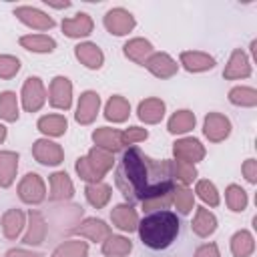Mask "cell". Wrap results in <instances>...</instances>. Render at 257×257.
<instances>
[{"label":"cell","mask_w":257,"mask_h":257,"mask_svg":"<svg viewBox=\"0 0 257 257\" xmlns=\"http://www.w3.org/2000/svg\"><path fill=\"white\" fill-rule=\"evenodd\" d=\"M92 141L96 143L98 149H104L108 153H114L118 151L122 145H120V131L116 128H108V126H100L92 133Z\"/></svg>","instance_id":"obj_17"},{"label":"cell","mask_w":257,"mask_h":257,"mask_svg":"<svg viewBox=\"0 0 257 257\" xmlns=\"http://www.w3.org/2000/svg\"><path fill=\"white\" fill-rule=\"evenodd\" d=\"M116 187L128 201H147L173 191L169 161H157L141 149L131 147L116 171Z\"/></svg>","instance_id":"obj_1"},{"label":"cell","mask_w":257,"mask_h":257,"mask_svg":"<svg viewBox=\"0 0 257 257\" xmlns=\"http://www.w3.org/2000/svg\"><path fill=\"white\" fill-rule=\"evenodd\" d=\"M203 133L205 137L211 141V143H221L225 141L229 135H231V122L225 114H219V112H209L205 116V126H203Z\"/></svg>","instance_id":"obj_4"},{"label":"cell","mask_w":257,"mask_h":257,"mask_svg":"<svg viewBox=\"0 0 257 257\" xmlns=\"http://www.w3.org/2000/svg\"><path fill=\"white\" fill-rule=\"evenodd\" d=\"M20 44L26 48V50H32V52H52L56 42L46 36V34H28V36H22L20 38Z\"/></svg>","instance_id":"obj_28"},{"label":"cell","mask_w":257,"mask_h":257,"mask_svg":"<svg viewBox=\"0 0 257 257\" xmlns=\"http://www.w3.org/2000/svg\"><path fill=\"white\" fill-rule=\"evenodd\" d=\"M195 257H219V249H217L215 243H205L197 249Z\"/></svg>","instance_id":"obj_46"},{"label":"cell","mask_w":257,"mask_h":257,"mask_svg":"<svg viewBox=\"0 0 257 257\" xmlns=\"http://www.w3.org/2000/svg\"><path fill=\"white\" fill-rule=\"evenodd\" d=\"M145 66L159 78H169L177 72V62L165 54V52H157V54H151L147 60H145Z\"/></svg>","instance_id":"obj_11"},{"label":"cell","mask_w":257,"mask_h":257,"mask_svg":"<svg viewBox=\"0 0 257 257\" xmlns=\"http://www.w3.org/2000/svg\"><path fill=\"white\" fill-rule=\"evenodd\" d=\"M169 167H171V177H175L183 185L195 181V177H197L195 165H189V163H183V161H169Z\"/></svg>","instance_id":"obj_36"},{"label":"cell","mask_w":257,"mask_h":257,"mask_svg":"<svg viewBox=\"0 0 257 257\" xmlns=\"http://www.w3.org/2000/svg\"><path fill=\"white\" fill-rule=\"evenodd\" d=\"M74 54H76V58H78L86 68H100V66H102V60H104L100 48H98L96 44H92V42L78 44V46L74 48Z\"/></svg>","instance_id":"obj_18"},{"label":"cell","mask_w":257,"mask_h":257,"mask_svg":"<svg viewBox=\"0 0 257 257\" xmlns=\"http://www.w3.org/2000/svg\"><path fill=\"white\" fill-rule=\"evenodd\" d=\"M76 233L88 237L90 241H102L104 237H108L110 229L100 219H86L84 223H80V227H76Z\"/></svg>","instance_id":"obj_24"},{"label":"cell","mask_w":257,"mask_h":257,"mask_svg":"<svg viewBox=\"0 0 257 257\" xmlns=\"http://www.w3.org/2000/svg\"><path fill=\"white\" fill-rule=\"evenodd\" d=\"M76 171H78V175H80V179H84V181H90V183H98L100 179H102V175L92 167V163L88 161V157H82V159H78V163H76Z\"/></svg>","instance_id":"obj_41"},{"label":"cell","mask_w":257,"mask_h":257,"mask_svg":"<svg viewBox=\"0 0 257 257\" xmlns=\"http://www.w3.org/2000/svg\"><path fill=\"white\" fill-rule=\"evenodd\" d=\"M131 249H133V243L124 237H118V235H110L102 243V253L108 257H122V255L131 253Z\"/></svg>","instance_id":"obj_32"},{"label":"cell","mask_w":257,"mask_h":257,"mask_svg":"<svg viewBox=\"0 0 257 257\" xmlns=\"http://www.w3.org/2000/svg\"><path fill=\"white\" fill-rule=\"evenodd\" d=\"M181 64L189 72H203V70H211L215 66V58L209 56L207 52L189 50V52H183L181 54Z\"/></svg>","instance_id":"obj_14"},{"label":"cell","mask_w":257,"mask_h":257,"mask_svg":"<svg viewBox=\"0 0 257 257\" xmlns=\"http://www.w3.org/2000/svg\"><path fill=\"white\" fill-rule=\"evenodd\" d=\"M20 70V60L10 56V54H2L0 56V78H12L16 76V72Z\"/></svg>","instance_id":"obj_43"},{"label":"cell","mask_w":257,"mask_h":257,"mask_svg":"<svg viewBox=\"0 0 257 257\" xmlns=\"http://www.w3.org/2000/svg\"><path fill=\"white\" fill-rule=\"evenodd\" d=\"M4 139H6V128H4L2 124H0V143H2Z\"/></svg>","instance_id":"obj_48"},{"label":"cell","mask_w":257,"mask_h":257,"mask_svg":"<svg viewBox=\"0 0 257 257\" xmlns=\"http://www.w3.org/2000/svg\"><path fill=\"white\" fill-rule=\"evenodd\" d=\"M197 193L211 207H217L219 205V193H217V189H215V185L211 181H199L197 183Z\"/></svg>","instance_id":"obj_42"},{"label":"cell","mask_w":257,"mask_h":257,"mask_svg":"<svg viewBox=\"0 0 257 257\" xmlns=\"http://www.w3.org/2000/svg\"><path fill=\"white\" fill-rule=\"evenodd\" d=\"M86 253H88V247L84 241H66L58 245L52 257H86Z\"/></svg>","instance_id":"obj_39"},{"label":"cell","mask_w":257,"mask_h":257,"mask_svg":"<svg viewBox=\"0 0 257 257\" xmlns=\"http://www.w3.org/2000/svg\"><path fill=\"white\" fill-rule=\"evenodd\" d=\"M24 227V215L18 209H10L4 217H2V231L8 239H16V235L22 231Z\"/></svg>","instance_id":"obj_30"},{"label":"cell","mask_w":257,"mask_h":257,"mask_svg":"<svg viewBox=\"0 0 257 257\" xmlns=\"http://www.w3.org/2000/svg\"><path fill=\"white\" fill-rule=\"evenodd\" d=\"M173 153H175L177 161H183V163H189V165H195L197 161H201L205 157L203 145L193 137L177 141L175 147H173Z\"/></svg>","instance_id":"obj_7"},{"label":"cell","mask_w":257,"mask_h":257,"mask_svg":"<svg viewBox=\"0 0 257 257\" xmlns=\"http://www.w3.org/2000/svg\"><path fill=\"white\" fill-rule=\"evenodd\" d=\"M110 219L112 223L122 229V231H135L139 227V217H137V211L131 207V205H116L112 211H110Z\"/></svg>","instance_id":"obj_16"},{"label":"cell","mask_w":257,"mask_h":257,"mask_svg":"<svg viewBox=\"0 0 257 257\" xmlns=\"http://www.w3.org/2000/svg\"><path fill=\"white\" fill-rule=\"evenodd\" d=\"M88 157V161L92 163V167L100 173V175H104L110 167H112V155L108 153V151H104V149H98V147H94V149H90V153L86 155Z\"/></svg>","instance_id":"obj_37"},{"label":"cell","mask_w":257,"mask_h":257,"mask_svg":"<svg viewBox=\"0 0 257 257\" xmlns=\"http://www.w3.org/2000/svg\"><path fill=\"white\" fill-rule=\"evenodd\" d=\"M143 245L151 249H167L179 235V219L173 211H155L139 223Z\"/></svg>","instance_id":"obj_2"},{"label":"cell","mask_w":257,"mask_h":257,"mask_svg":"<svg viewBox=\"0 0 257 257\" xmlns=\"http://www.w3.org/2000/svg\"><path fill=\"white\" fill-rule=\"evenodd\" d=\"M249 74H251V64H249L247 54L243 50H239V48L233 50V54L229 58V64L223 70V76L235 80V78H247Z\"/></svg>","instance_id":"obj_13"},{"label":"cell","mask_w":257,"mask_h":257,"mask_svg":"<svg viewBox=\"0 0 257 257\" xmlns=\"http://www.w3.org/2000/svg\"><path fill=\"white\" fill-rule=\"evenodd\" d=\"M44 235H46V223L38 211H32L30 213V227H28V233L24 235V243L26 245H38L44 241Z\"/></svg>","instance_id":"obj_27"},{"label":"cell","mask_w":257,"mask_h":257,"mask_svg":"<svg viewBox=\"0 0 257 257\" xmlns=\"http://www.w3.org/2000/svg\"><path fill=\"white\" fill-rule=\"evenodd\" d=\"M46 100V92H44V84L40 82L38 76H30L26 78L24 86H22V104L28 112H36Z\"/></svg>","instance_id":"obj_3"},{"label":"cell","mask_w":257,"mask_h":257,"mask_svg":"<svg viewBox=\"0 0 257 257\" xmlns=\"http://www.w3.org/2000/svg\"><path fill=\"white\" fill-rule=\"evenodd\" d=\"M253 249H255V241L249 231L241 229L231 237V251L235 257H249L253 253Z\"/></svg>","instance_id":"obj_26"},{"label":"cell","mask_w":257,"mask_h":257,"mask_svg":"<svg viewBox=\"0 0 257 257\" xmlns=\"http://www.w3.org/2000/svg\"><path fill=\"white\" fill-rule=\"evenodd\" d=\"M229 100L237 106H255L257 104V90L251 86H235L229 92Z\"/></svg>","instance_id":"obj_34"},{"label":"cell","mask_w":257,"mask_h":257,"mask_svg":"<svg viewBox=\"0 0 257 257\" xmlns=\"http://www.w3.org/2000/svg\"><path fill=\"white\" fill-rule=\"evenodd\" d=\"M225 201H227V207L231 211H235V213L245 211V207H247V193L239 185H229L227 191H225Z\"/></svg>","instance_id":"obj_35"},{"label":"cell","mask_w":257,"mask_h":257,"mask_svg":"<svg viewBox=\"0 0 257 257\" xmlns=\"http://www.w3.org/2000/svg\"><path fill=\"white\" fill-rule=\"evenodd\" d=\"M38 128L44 133V135H50V137H60L66 133V118L62 114H46L38 120Z\"/></svg>","instance_id":"obj_29"},{"label":"cell","mask_w":257,"mask_h":257,"mask_svg":"<svg viewBox=\"0 0 257 257\" xmlns=\"http://www.w3.org/2000/svg\"><path fill=\"white\" fill-rule=\"evenodd\" d=\"M149 137V133L145 128L139 126H131L126 131H120V145H135L139 141H145Z\"/></svg>","instance_id":"obj_44"},{"label":"cell","mask_w":257,"mask_h":257,"mask_svg":"<svg viewBox=\"0 0 257 257\" xmlns=\"http://www.w3.org/2000/svg\"><path fill=\"white\" fill-rule=\"evenodd\" d=\"M32 155L42 165H58V163H62V149H60V145H56L52 141H46V139L34 143Z\"/></svg>","instance_id":"obj_9"},{"label":"cell","mask_w":257,"mask_h":257,"mask_svg":"<svg viewBox=\"0 0 257 257\" xmlns=\"http://www.w3.org/2000/svg\"><path fill=\"white\" fill-rule=\"evenodd\" d=\"M86 199H88V203L92 205V207H96V209H100V207H104L106 203H108V199H110V187L108 185H104V183H90L88 187H86Z\"/></svg>","instance_id":"obj_33"},{"label":"cell","mask_w":257,"mask_h":257,"mask_svg":"<svg viewBox=\"0 0 257 257\" xmlns=\"http://www.w3.org/2000/svg\"><path fill=\"white\" fill-rule=\"evenodd\" d=\"M72 102V84L66 76H56L50 82V104L66 110Z\"/></svg>","instance_id":"obj_8"},{"label":"cell","mask_w":257,"mask_h":257,"mask_svg":"<svg viewBox=\"0 0 257 257\" xmlns=\"http://www.w3.org/2000/svg\"><path fill=\"white\" fill-rule=\"evenodd\" d=\"M163 114H165V102L161 98H147L139 104V118L149 124L159 122Z\"/></svg>","instance_id":"obj_21"},{"label":"cell","mask_w":257,"mask_h":257,"mask_svg":"<svg viewBox=\"0 0 257 257\" xmlns=\"http://www.w3.org/2000/svg\"><path fill=\"white\" fill-rule=\"evenodd\" d=\"M104 26L110 34H116V36H122L126 32H131L135 28V18L131 12L122 10V8H114V10H108L106 16H104Z\"/></svg>","instance_id":"obj_5"},{"label":"cell","mask_w":257,"mask_h":257,"mask_svg":"<svg viewBox=\"0 0 257 257\" xmlns=\"http://www.w3.org/2000/svg\"><path fill=\"white\" fill-rule=\"evenodd\" d=\"M191 229H193L199 237H209V235L217 229V219H215V215H213L209 209L199 207L197 213H195V219H193V223H191Z\"/></svg>","instance_id":"obj_20"},{"label":"cell","mask_w":257,"mask_h":257,"mask_svg":"<svg viewBox=\"0 0 257 257\" xmlns=\"http://www.w3.org/2000/svg\"><path fill=\"white\" fill-rule=\"evenodd\" d=\"M6 257H42L38 253H30V251H24V249H10L6 253Z\"/></svg>","instance_id":"obj_47"},{"label":"cell","mask_w":257,"mask_h":257,"mask_svg":"<svg viewBox=\"0 0 257 257\" xmlns=\"http://www.w3.org/2000/svg\"><path fill=\"white\" fill-rule=\"evenodd\" d=\"M124 54L126 58L139 62V64H145V60L153 54V46L149 40H143V38H133L124 44Z\"/></svg>","instance_id":"obj_23"},{"label":"cell","mask_w":257,"mask_h":257,"mask_svg":"<svg viewBox=\"0 0 257 257\" xmlns=\"http://www.w3.org/2000/svg\"><path fill=\"white\" fill-rule=\"evenodd\" d=\"M62 30H64V34L70 36V38L86 36V34L92 32V20H90L88 14L78 12V14H74L72 18H66V20L62 22Z\"/></svg>","instance_id":"obj_15"},{"label":"cell","mask_w":257,"mask_h":257,"mask_svg":"<svg viewBox=\"0 0 257 257\" xmlns=\"http://www.w3.org/2000/svg\"><path fill=\"white\" fill-rule=\"evenodd\" d=\"M243 175L249 183H255L257 181V161L255 159H247L243 163Z\"/></svg>","instance_id":"obj_45"},{"label":"cell","mask_w":257,"mask_h":257,"mask_svg":"<svg viewBox=\"0 0 257 257\" xmlns=\"http://www.w3.org/2000/svg\"><path fill=\"white\" fill-rule=\"evenodd\" d=\"M98 106H100V98L96 92L92 90H86L80 94V100H78V108H76V120L80 124H88L96 118V112H98Z\"/></svg>","instance_id":"obj_10"},{"label":"cell","mask_w":257,"mask_h":257,"mask_svg":"<svg viewBox=\"0 0 257 257\" xmlns=\"http://www.w3.org/2000/svg\"><path fill=\"white\" fill-rule=\"evenodd\" d=\"M74 193L72 181L68 179L66 173H54L50 175V199L52 201H62V199H70Z\"/></svg>","instance_id":"obj_19"},{"label":"cell","mask_w":257,"mask_h":257,"mask_svg":"<svg viewBox=\"0 0 257 257\" xmlns=\"http://www.w3.org/2000/svg\"><path fill=\"white\" fill-rule=\"evenodd\" d=\"M18 169V155L10 151H0V185L10 187Z\"/></svg>","instance_id":"obj_22"},{"label":"cell","mask_w":257,"mask_h":257,"mask_svg":"<svg viewBox=\"0 0 257 257\" xmlns=\"http://www.w3.org/2000/svg\"><path fill=\"white\" fill-rule=\"evenodd\" d=\"M0 118L4 120H16L18 118V102L16 94L6 90L0 94Z\"/></svg>","instance_id":"obj_38"},{"label":"cell","mask_w":257,"mask_h":257,"mask_svg":"<svg viewBox=\"0 0 257 257\" xmlns=\"http://www.w3.org/2000/svg\"><path fill=\"white\" fill-rule=\"evenodd\" d=\"M193 126H195V114L191 110H177L169 120V133L173 135L189 133Z\"/></svg>","instance_id":"obj_31"},{"label":"cell","mask_w":257,"mask_h":257,"mask_svg":"<svg viewBox=\"0 0 257 257\" xmlns=\"http://www.w3.org/2000/svg\"><path fill=\"white\" fill-rule=\"evenodd\" d=\"M173 203L177 205L179 213L187 215L193 209V193L187 187H177V189H173Z\"/></svg>","instance_id":"obj_40"},{"label":"cell","mask_w":257,"mask_h":257,"mask_svg":"<svg viewBox=\"0 0 257 257\" xmlns=\"http://www.w3.org/2000/svg\"><path fill=\"white\" fill-rule=\"evenodd\" d=\"M128 112H131V104L126 102V98H122V96H118V94H114V96L106 102V108H104V116H106L108 120H112V122H122V120H126Z\"/></svg>","instance_id":"obj_25"},{"label":"cell","mask_w":257,"mask_h":257,"mask_svg":"<svg viewBox=\"0 0 257 257\" xmlns=\"http://www.w3.org/2000/svg\"><path fill=\"white\" fill-rule=\"evenodd\" d=\"M44 193H46L44 191V183L36 173H28L18 185V195H20V199L24 203L36 205V203H40L44 199Z\"/></svg>","instance_id":"obj_6"},{"label":"cell","mask_w":257,"mask_h":257,"mask_svg":"<svg viewBox=\"0 0 257 257\" xmlns=\"http://www.w3.org/2000/svg\"><path fill=\"white\" fill-rule=\"evenodd\" d=\"M14 14L28 26L36 28V30H48L54 26V20L50 16H46L44 12L36 10V8H30V6H20L14 10Z\"/></svg>","instance_id":"obj_12"}]
</instances>
